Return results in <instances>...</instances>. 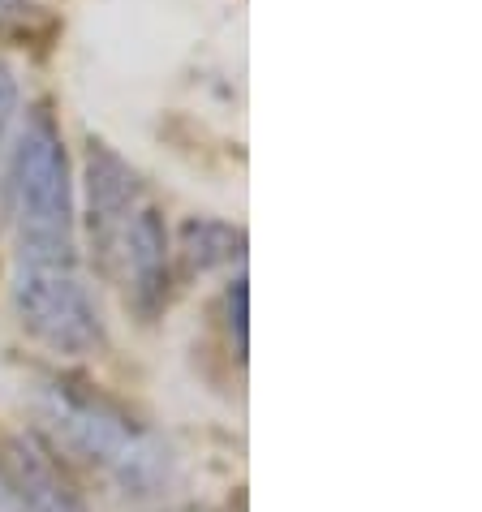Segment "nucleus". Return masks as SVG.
<instances>
[{
  "label": "nucleus",
  "mask_w": 482,
  "mask_h": 512,
  "mask_svg": "<svg viewBox=\"0 0 482 512\" xmlns=\"http://www.w3.org/2000/svg\"><path fill=\"white\" fill-rule=\"evenodd\" d=\"M5 160L13 267H78V207L65 138L48 104L18 125Z\"/></svg>",
  "instance_id": "f257e3e1"
},
{
  "label": "nucleus",
  "mask_w": 482,
  "mask_h": 512,
  "mask_svg": "<svg viewBox=\"0 0 482 512\" xmlns=\"http://www.w3.org/2000/svg\"><path fill=\"white\" fill-rule=\"evenodd\" d=\"M39 414L78 461L104 474L121 495L160 500L177 482V457L155 431L134 422L121 405L74 379H48L39 392Z\"/></svg>",
  "instance_id": "f03ea898"
},
{
  "label": "nucleus",
  "mask_w": 482,
  "mask_h": 512,
  "mask_svg": "<svg viewBox=\"0 0 482 512\" xmlns=\"http://www.w3.org/2000/svg\"><path fill=\"white\" fill-rule=\"evenodd\" d=\"M13 315L56 358H87L104 345V319L78 267H13Z\"/></svg>",
  "instance_id": "7ed1b4c3"
},
{
  "label": "nucleus",
  "mask_w": 482,
  "mask_h": 512,
  "mask_svg": "<svg viewBox=\"0 0 482 512\" xmlns=\"http://www.w3.org/2000/svg\"><path fill=\"white\" fill-rule=\"evenodd\" d=\"M99 272L117 284L125 306L138 319H155L168 306V289H173V237H168L164 211L151 198L130 216L117 246L99 263Z\"/></svg>",
  "instance_id": "20e7f679"
},
{
  "label": "nucleus",
  "mask_w": 482,
  "mask_h": 512,
  "mask_svg": "<svg viewBox=\"0 0 482 512\" xmlns=\"http://www.w3.org/2000/svg\"><path fill=\"white\" fill-rule=\"evenodd\" d=\"M147 203L143 177L130 168L125 155H117L108 142L91 138L87 147V237L95 263H104V254L117 246L121 229L130 216Z\"/></svg>",
  "instance_id": "39448f33"
},
{
  "label": "nucleus",
  "mask_w": 482,
  "mask_h": 512,
  "mask_svg": "<svg viewBox=\"0 0 482 512\" xmlns=\"http://www.w3.org/2000/svg\"><path fill=\"white\" fill-rule=\"evenodd\" d=\"M5 512H91L31 435H0Z\"/></svg>",
  "instance_id": "423d86ee"
},
{
  "label": "nucleus",
  "mask_w": 482,
  "mask_h": 512,
  "mask_svg": "<svg viewBox=\"0 0 482 512\" xmlns=\"http://www.w3.org/2000/svg\"><path fill=\"white\" fill-rule=\"evenodd\" d=\"M241 254H246V229H237L229 220L190 216L177 229L173 263L181 267V276H207L216 267L241 263Z\"/></svg>",
  "instance_id": "0eeeda50"
},
{
  "label": "nucleus",
  "mask_w": 482,
  "mask_h": 512,
  "mask_svg": "<svg viewBox=\"0 0 482 512\" xmlns=\"http://www.w3.org/2000/svg\"><path fill=\"white\" fill-rule=\"evenodd\" d=\"M52 31L56 22L39 0H0V39L5 44H39Z\"/></svg>",
  "instance_id": "6e6552de"
},
{
  "label": "nucleus",
  "mask_w": 482,
  "mask_h": 512,
  "mask_svg": "<svg viewBox=\"0 0 482 512\" xmlns=\"http://www.w3.org/2000/svg\"><path fill=\"white\" fill-rule=\"evenodd\" d=\"M18 104H22L18 78H13V69L0 61V155H5V151H9V142H13V125H18Z\"/></svg>",
  "instance_id": "1a4fd4ad"
},
{
  "label": "nucleus",
  "mask_w": 482,
  "mask_h": 512,
  "mask_svg": "<svg viewBox=\"0 0 482 512\" xmlns=\"http://www.w3.org/2000/svg\"><path fill=\"white\" fill-rule=\"evenodd\" d=\"M224 306H229V327L237 336V353H246V276H237L224 293Z\"/></svg>",
  "instance_id": "9d476101"
}]
</instances>
